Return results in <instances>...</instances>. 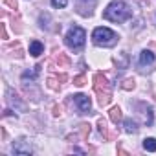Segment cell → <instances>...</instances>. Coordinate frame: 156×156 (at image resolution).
Returning <instances> with one entry per match:
<instances>
[{
    "label": "cell",
    "instance_id": "obj_1",
    "mask_svg": "<svg viewBox=\"0 0 156 156\" xmlns=\"http://www.w3.org/2000/svg\"><path fill=\"white\" fill-rule=\"evenodd\" d=\"M130 15H132L130 8L125 2H121V0H114L112 4H108V8L103 13V17L107 20H112V22H125L130 19Z\"/></svg>",
    "mask_w": 156,
    "mask_h": 156
},
{
    "label": "cell",
    "instance_id": "obj_2",
    "mask_svg": "<svg viewBox=\"0 0 156 156\" xmlns=\"http://www.w3.org/2000/svg\"><path fill=\"white\" fill-rule=\"evenodd\" d=\"M94 90L98 94V103L101 107H107L112 99V92H110V83L107 81V77L103 73L94 75Z\"/></svg>",
    "mask_w": 156,
    "mask_h": 156
},
{
    "label": "cell",
    "instance_id": "obj_3",
    "mask_svg": "<svg viewBox=\"0 0 156 156\" xmlns=\"http://www.w3.org/2000/svg\"><path fill=\"white\" fill-rule=\"evenodd\" d=\"M85 39H87V33H85L83 28H79V26H72L70 31L66 33L64 42H66V46H68L70 50L79 51V50H83V46H85Z\"/></svg>",
    "mask_w": 156,
    "mask_h": 156
},
{
    "label": "cell",
    "instance_id": "obj_4",
    "mask_svg": "<svg viewBox=\"0 0 156 156\" xmlns=\"http://www.w3.org/2000/svg\"><path fill=\"white\" fill-rule=\"evenodd\" d=\"M92 39H94V44L105 46V48H110L118 42V35L108 28H96L92 33Z\"/></svg>",
    "mask_w": 156,
    "mask_h": 156
},
{
    "label": "cell",
    "instance_id": "obj_5",
    "mask_svg": "<svg viewBox=\"0 0 156 156\" xmlns=\"http://www.w3.org/2000/svg\"><path fill=\"white\" fill-rule=\"evenodd\" d=\"M96 2L98 0H75V11L81 17H90L94 13Z\"/></svg>",
    "mask_w": 156,
    "mask_h": 156
},
{
    "label": "cell",
    "instance_id": "obj_6",
    "mask_svg": "<svg viewBox=\"0 0 156 156\" xmlns=\"http://www.w3.org/2000/svg\"><path fill=\"white\" fill-rule=\"evenodd\" d=\"M73 101H75V105H77V108H79L81 114H88V112H90L92 101H90L88 96H85V94H77V96H73Z\"/></svg>",
    "mask_w": 156,
    "mask_h": 156
},
{
    "label": "cell",
    "instance_id": "obj_7",
    "mask_svg": "<svg viewBox=\"0 0 156 156\" xmlns=\"http://www.w3.org/2000/svg\"><path fill=\"white\" fill-rule=\"evenodd\" d=\"M8 101H9V105H11V107H15V108H20V110H24V108H26V105L20 101V98H19L13 90H8Z\"/></svg>",
    "mask_w": 156,
    "mask_h": 156
},
{
    "label": "cell",
    "instance_id": "obj_8",
    "mask_svg": "<svg viewBox=\"0 0 156 156\" xmlns=\"http://www.w3.org/2000/svg\"><path fill=\"white\" fill-rule=\"evenodd\" d=\"M114 61H116V64H118V68H119V70L129 68V53H127V51L118 53V55L114 57Z\"/></svg>",
    "mask_w": 156,
    "mask_h": 156
},
{
    "label": "cell",
    "instance_id": "obj_9",
    "mask_svg": "<svg viewBox=\"0 0 156 156\" xmlns=\"http://www.w3.org/2000/svg\"><path fill=\"white\" fill-rule=\"evenodd\" d=\"M152 62H154V53L151 50H143L140 53V64L145 66V64H152Z\"/></svg>",
    "mask_w": 156,
    "mask_h": 156
},
{
    "label": "cell",
    "instance_id": "obj_10",
    "mask_svg": "<svg viewBox=\"0 0 156 156\" xmlns=\"http://www.w3.org/2000/svg\"><path fill=\"white\" fill-rule=\"evenodd\" d=\"M13 152H15V154H31V147L22 140V141H19L17 145H13Z\"/></svg>",
    "mask_w": 156,
    "mask_h": 156
},
{
    "label": "cell",
    "instance_id": "obj_11",
    "mask_svg": "<svg viewBox=\"0 0 156 156\" xmlns=\"http://www.w3.org/2000/svg\"><path fill=\"white\" fill-rule=\"evenodd\" d=\"M42 51H44L42 42H39V41H31V44H30V53H31L33 57H39Z\"/></svg>",
    "mask_w": 156,
    "mask_h": 156
},
{
    "label": "cell",
    "instance_id": "obj_12",
    "mask_svg": "<svg viewBox=\"0 0 156 156\" xmlns=\"http://www.w3.org/2000/svg\"><path fill=\"white\" fill-rule=\"evenodd\" d=\"M123 127H125V132H129V134L138 132V123H136L134 119H125V121H123Z\"/></svg>",
    "mask_w": 156,
    "mask_h": 156
},
{
    "label": "cell",
    "instance_id": "obj_13",
    "mask_svg": "<svg viewBox=\"0 0 156 156\" xmlns=\"http://www.w3.org/2000/svg\"><path fill=\"white\" fill-rule=\"evenodd\" d=\"M121 118H123L121 108H119V107H112V108H110V119H112L114 123H119V121H121Z\"/></svg>",
    "mask_w": 156,
    "mask_h": 156
},
{
    "label": "cell",
    "instance_id": "obj_14",
    "mask_svg": "<svg viewBox=\"0 0 156 156\" xmlns=\"http://www.w3.org/2000/svg\"><path fill=\"white\" fill-rule=\"evenodd\" d=\"M143 149L149 152H156V140L154 138H145L143 140Z\"/></svg>",
    "mask_w": 156,
    "mask_h": 156
},
{
    "label": "cell",
    "instance_id": "obj_15",
    "mask_svg": "<svg viewBox=\"0 0 156 156\" xmlns=\"http://www.w3.org/2000/svg\"><path fill=\"white\" fill-rule=\"evenodd\" d=\"M55 61H57V64L62 68V66H70V59L66 57V53H57V57H55Z\"/></svg>",
    "mask_w": 156,
    "mask_h": 156
},
{
    "label": "cell",
    "instance_id": "obj_16",
    "mask_svg": "<svg viewBox=\"0 0 156 156\" xmlns=\"http://www.w3.org/2000/svg\"><path fill=\"white\" fill-rule=\"evenodd\" d=\"M88 134H90V125H88V123H81V125H79V138H81V140H87Z\"/></svg>",
    "mask_w": 156,
    "mask_h": 156
},
{
    "label": "cell",
    "instance_id": "obj_17",
    "mask_svg": "<svg viewBox=\"0 0 156 156\" xmlns=\"http://www.w3.org/2000/svg\"><path fill=\"white\" fill-rule=\"evenodd\" d=\"M98 129H99V132H101L105 138H108V127H107V121H105L103 118L98 119Z\"/></svg>",
    "mask_w": 156,
    "mask_h": 156
},
{
    "label": "cell",
    "instance_id": "obj_18",
    "mask_svg": "<svg viewBox=\"0 0 156 156\" xmlns=\"http://www.w3.org/2000/svg\"><path fill=\"white\" fill-rule=\"evenodd\" d=\"M143 114H145V123L152 125V108L151 107H143Z\"/></svg>",
    "mask_w": 156,
    "mask_h": 156
},
{
    "label": "cell",
    "instance_id": "obj_19",
    "mask_svg": "<svg viewBox=\"0 0 156 156\" xmlns=\"http://www.w3.org/2000/svg\"><path fill=\"white\" fill-rule=\"evenodd\" d=\"M134 87H136V81L134 79H125L123 85H121V88H125V90H132Z\"/></svg>",
    "mask_w": 156,
    "mask_h": 156
},
{
    "label": "cell",
    "instance_id": "obj_20",
    "mask_svg": "<svg viewBox=\"0 0 156 156\" xmlns=\"http://www.w3.org/2000/svg\"><path fill=\"white\" fill-rule=\"evenodd\" d=\"M57 81H59V79H55V77H48V87H50L51 90H59Z\"/></svg>",
    "mask_w": 156,
    "mask_h": 156
},
{
    "label": "cell",
    "instance_id": "obj_21",
    "mask_svg": "<svg viewBox=\"0 0 156 156\" xmlns=\"http://www.w3.org/2000/svg\"><path fill=\"white\" fill-rule=\"evenodd\" d=\"M66 4H68V0H51V6L53 8H66Z\"/></svg>",
    "mask_w": 156,
    "mask_h": 156
},
{
    "label": "cell",
    "instance_id": "obj_22",
    "mask_svg": "<svg viewBox=\"0 0 156 156\" xmlns=\"http://www.w3.org/2000/svg\"><path fill=\"white\" fill-rule=\"evenodd\" d=\"M85 83H87V77L85 75H77L75 79H73V85H77V87H83Z\"/></svg>",
    "mask_w": 156,
    "mask_h": 156
},
{
    "label": "cell",
    "instance_id": "obj_23",
    "mask_svg": "<svg viewBox=\"0 0 156 156\" xmlns=\"http://www.w3.org/2000/svg\"><path fill=\"white\" fill-rule=\"evenodd\" d=\"M4 2H6V4H8V6L11 8V9H17V8H19V4H17V0H4Z\"/></svg>",
    "mask_w": 156,
    "mask_h": 156
},
{
    "label": "cell",
    "instance_id": "obj_24",
    "mask_svg": "<svg viewBox=\"0 0 156 156\" xmlns=\"http://www.w3.org/2000/svg\"><path fill=\"white\" fill-rule=\"evenodd\" d=\"M57 79H59L61 83H66V81H68V75H66V73H61V75H57Z\"/></svg>",
    "mask_w": 156,
    "mask_h": 156
},
{
    "label": "cell",
    "instance_id": "obj_25",
    "mask_svg": "<svg viewBox=\"0 0 156 156\" xmlns=\"http://www.w3.org/2000/svg\"><path fill=\"white\" fill-rule=\"evenodd\" d=\"M0 31H2V39H8V33H6V26L0 24Z\"/></svg>",
    "mask_w": 156,
    "mask_h": 156
},
{
    "label": "cell",
    "instance_id": "obj_26",
    "mask_svg": "<svg viewBox=\"0 0 156 156\" xmlns=\"http://www.w3.org/2000/svg\"><path fill=\"white\" fill-rule=\"evenodd\" d=\"M53 116H61V107H59V105L53 107Z\"/></svg>",
    "mask_w": 156,
    "mask_h": 156
},
{
    "label": "cell",
    "instance_id": "obj_27",
    "mask_svg": "<svg viewBox=\"0 0 156 156\" xmlns=\"http://www.w3.org/2000/svg\"><path fill=\"white\" fill-rule=\"evenodd\" d=\"M118 152H119V154H123V156H127V154H129V152H127L125 149H118Z\"/></svg>",
    "mask_w": 156,
    "mask_h": 156
}]
</instances>
